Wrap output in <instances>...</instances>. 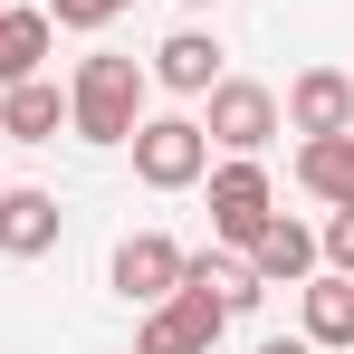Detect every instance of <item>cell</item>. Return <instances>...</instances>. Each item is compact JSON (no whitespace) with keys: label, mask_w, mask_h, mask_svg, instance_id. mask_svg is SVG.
<instances>
[{"label":"cell","mask_w":354,"mask_h":354,"mask_svg":"<svg viewBox=\"0 0 354 354\" xmlns=\"http://www.w3.org/2000/svg\"><path fill=\"white\" fill-rule=\"evenodd\" d=\"M144 67L115 58V48H96V58H77L67 77V134L77 144H134V124H144Z\"/></svg>","instance_id":"obj_1"},{"label":"cell","mask_w":354,"mask_h":354,"mask_svg":"<svg viewBox=\"0 0 354 354\" xmlns=\"http://www.w3.org/2000/svg\"><path fill=\"white\" fill-rule=\"evenodd\" d=\"M221 326H230V306L201 288L192 268H182V288L163 306H144V326H134V354H211L221 345Z\"/></svg>","instance_id":"obj_2"},{"label":"cell","mask_w":354,"mask_h":354,"mask_svg":"<svg viewBox=\"0 0 354 354\" xmlns=\"http://www.w3.org/2000/svg\"><path fill=\"white\" fill-rule=\"evenodd\" d=\"M201 173H211L201 115H144L134 124V182H144V192H192Z\"/></svg>","instance_id":"obj_3"},{"label":"cell","mask_w":354,"mask_h":354,"mask_svg":"<svg viewBox=\"0 0 354 354\" xmlns=\"http://www.w3.org/2000/svg\"><path fill=\"white\" fill-rule=\"evenodd\" d=\"M201 182H211V239L221 249H249V239L278 221V182H268L259 153H230L221 173H201Z\"/></svg>","instance_id":"obj_4"},{"label":"cell","mask_w":354,"mask_h":354,"mask_svg":"<svg viewBox=\"0 0 354 354\" xmlns=\"http://www.w3.org/2000/svg\"><path fill=\"white\" fill-rule=\"evenodd\" d=\"M201 134H211L221 153H268V144L288 134V115H278V86H259V77H221V86H211V115H201Z\"/></svg>","instance_id":"obj_5"},{"label":"cell","mask_w":354,"mask_h":354,"mask_svg":"<svg viewBox=\"0 0 354 354\" xmlns=\"http://www.w3.org/2000/svg\"><path fill=\"white\" fill-rule=\"evenodd\" d=\"M182 259H192V249H173L163 230H134V239H115L106 278H115V297H124V306H163V297L182 288Z\"/></svg>","instance_id":"obj_6"},{"label":"cell","mask_w":354,"mask_h":354,"mask_svg":"<svg viewBox=\"0 0 354 354\" xmlns=\"http://www.w3.org/2000/svg\"><path fill=\"white\" fill-rule=\"evenodd\" d=\"M288 134H354V77L345 67H306L288 96H278Z\"/></svg>","instance_id":"obj_7"},{"label":"cell","mask_w":354,"mask_h":354,"mask_svg":"<svg viewBox=\"0 0 354 354\" xmlns=\"http://www.w3.org/2000/svg\"><path fill=\"white\" fill-rule=\"evenodd\" d=\"M58 192H29V182H0V259H48L58 249Z\"/></svg>","instance_id":"obj_8"},{"label":"cell","mask_w":354,"mask_h":354,"mask_svg":"<svg viewBox=\"0 0 354 354\" xmlns=\"http://www.w3.org/2000/svg\"><path fill=\"white\" fill-rule=\"evenodd\" d=\"M297 306H306V345L316 354H354V278L345 268H316L297 288Z\"/></svg>","instance_id":"obj_9"},{"label":"cell","mask_w":354,"mask_h":354,"mask_svg":"<svg viewBox=\"0 0 354 354\" xmlns=\"http://www.w3.org/2000/svg\"><path fill=\"white\" fill-rule=\"evenodd\" d=\"M249 268H259V278H268V288H306V278H316V268H326V259H316V230H306V221H288V211H278V221H268V230L249 239Z\"/></svg>","instance_id":"obj_10"},{"label":"cell","mask_w":354,"mask_h":354,"mask_svg":"<svg viewBox=\"0 0 354 354\" xmlns=\"http://www.w3.org/2000/svg\"><path fill=\"white\" fill-rule=\"evenodd\" d=\"M144 77L173 86V96H211V86H221V39H211V29H173V39L153 48Z\"/></svg>","instance_id":"obj_11"},{"label":"cell","mask_w":354,"mask_h":354,"mask_svg":"<svg viewBox=\"0 0 354 354\" xmlns=\"http://www.w3.org/2000/svg\"><path fill=\"white\" fill-rule=\"evenodd\" d=\"M48 48H58V19H48V10H29V0H10V10H0V86L39 77Z\"/></svg>","instance_id":"obj_12"},{"label":"cell","mask_w":354,"mask_h":354,"mask_svg":"<svg viewBox=\"0 0 354 354\" xmlns=\"http://www.w3.org/2000/svg\"><path fill=\"white\" fill-rule=\"evenodd\" d=\"M58 124H67V96L48 86V77L0 86V134H10V144H58Z\"/></svg>","instance_id":"obj_13"},{"label":"cell","mask_w":354,"mask_h":354,"mask_svg":"<svg viewBox=\"0 0 354 354\" xmlns=\"http://www.w3.org/2000/svg\"><path fill=\"white\" fill-rule=\"evenodd\" d=\"M297 182H306L326 211H354V134H306V144H297Z\"/></svg>","instance_id":"obj_14"},{"label":"cell","mask_w":354,"mask_h":354,"mask_svg":"<svg viewBox=\"0 0 354 354\" xmlns=\"http://www.w3.org/2000/svg\"><path fill=\"white\" fill-rule=\"evenodd\" d=\"M182 268H192V278H201V288L221 297V306H230V316H249V306H259V297H268V278H259V268H249V249H201V259H182Z\"/></svg>","instance_id":"obj_15"},{"label":"cell","mask_w":354,"mask_h":354,"mask_svg":"<svg viewBox=\"0 0 354 354\" xmlns=\"http://www.w3.org/2000/svg\"><path fill=\"white\" fill-rule=\"evenodd\" d=\"M316 259H326V268H345V278H354V211H335V221L316 230Z\"/></svg>","instance_id":"obj_16"},{"label":"cell","mask_w":354,"mask_h":354,"mask_svg":"<svg viewBox=\"0 0 354 354\" xmlns=\"http://www.w3.org/2000/svg\"><path fill=\"white\" fill-rule=\"evenodd\" d=\"M115 10H124V0H48V19H58V29H106Z\"/></svg>","instance_id":"obj_17"},{"label":"cell","mask_w":354,"mask_h":354,"mask_svg":"<svg viewBox=\"0 0 354 354\" xmlns=\"http://www.w3.org/2000/svg\"><path fill=\"white\" fill-rule=\"evenodd\" d=\"M259 354H316V345H306V335H268Z\"/></svg>","instance_id":"obj_18"},{"label":"cell","mask_w":354,"mask_h":354,"mask_svg":"<svg viewBox=\"0 0 354 354\" xmlns=\"http://www.w3.org/2000/svg\"><path fill=\"white\" fill-rule=\"evenodd\" d=\"M192 10H211V0H192Z\"/></svg>","instance_id":"obj_19"},{"label":"cell","mask_w":354,"mask_h":354,"mask_svg":"<svg viewBox=\"0 0 354 354\" xmlns=\"http://www.w3.org/2000/svg\"><path fill=\"white\" fill-rule=\"evenodd\" d=\"M0 10H10V0H0Z\"/></svg>","instance_id":"obj_20"}]
</instances>
